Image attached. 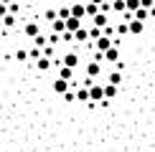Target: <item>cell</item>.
<instances>
[{"mask_svg":"<svg viewBox=\"0 0 155 152\" xmlns=\"http://www.w3.org/2000/svg\"><path fill=\"white\" fill-rule=\"evenodd\" d=\"M89 97H92V104H102V106L109 104V101L104 99V84H94V86H89Z\"/></svg>","mask_w":155,"mask_h":152,"instance_id":"6da1fadb","label":"cell"},{"mask_svg":"<svg viewBox=\"0 0 155 152\" xmlns=\"http://www.w3.org/2000/svg\"><path fill=\"white\" fill-rule=\"evenodd\" d=\"M23 36L25 38H38V36H41V25H38L36 21H28L23 25Z\"/></svg>","mask_w":155,"mask_h":152,"instance_id":"7a4b0ae2","label":"cell"},{"mask_svg":"<svg viewBox=\"0 0 155 152\" xmlns=\"http://www.w3.org/2000/svg\"><path fill=\"white\" fill-rule=\"evenodd\" d=\"M61 66L76 68V66H79V53H74V51H69V53H64V56H61Z\"/></svg>","mask_w":155,"mask_h":152,"instance_id":"3957f363","label":"cell"},{"mask_svg":"<svg viewBox=\"0 0 155 152\" xmlns=\"http://www.w3.org/2000/svg\"><path fill=\"white\" fill-rule=\"evenodd\" d=\"M114 46V38H107V36H102L99 41H94V48L99 51V53H104V51H109Z\"/></svg>","mask_w":155,"mask_h":152,"instance_id":"277c9868","label":"cell"},{"mask_svg":"<svg viewBox=\"0 0 155 152\" xmlns=\"http://www.w3.org/2000/svg\"><path fill=\"white\" fill-rule=\"evenodd\" d=\"M84 71H87V76H89V79H97V76L102 74V63H99V61H89Z\"/></svg>","mask_w":155,"mask_h":152,"instance_id":"5b68a950","label":"cell"},{"mask_svg":"<svg viewBox=\"0 0 155 152\" xmlns=\"http://www.w3.org/2000/svg\"><path fill=\"white\" fill-rule=\"evenodd\" d=\"M127 28H130V33H132V36H140V33L145 30V23H143V21H135V18H130Z\"/></svg>","mask_w":155,"mask_h":152,"instance_id":"8992f818","label":"cell"},{"mask_svg":"<svg viewBox=\"0 0 155 152\" xmlns=\"http://www.w3.org/2000/svg\"><path fill=\"white\" fill-rule=\"evenodd\" d=\"M71 15L84 21V15H87V3H71Z\"/></svg>","mask_w":155,"mask_h":152,"instance_id":"52a82bcc","label":"cell"},{"mask_svg":"<svg viewBox=\"0 0 155 152\" xmlns=\"http://www.w3.org/2000/svg\"><path fill=\"white\" fill-rule=\"evenodd\" d=\"M104 61H109V63H117V61H120V46H112L109 51H104Z\"/></svg>","mask_w":155,"mask_h":152,"instance_id":"ba28073f","label":"cell"},{"mask_svg":"<svg viewBox=\"0 0 155 152\" xmlns=\"http://www.w3.org/2000/svg\"><path fill=\"white\" fill-rule=\"evenodd\" d=\"M79 28H84V25H81V18H69V21H66V30H69V33H76V30H79Z\"/></svg>","mask_w":155,"mask_h":152,"instance_id":"9c48e42d","label":"cell"},{"mask_svg":"<svg viewBox=\"0 0 155 152\" xmlns=\"http://www.w3.org/2000/svg\"><path fill=\"white\" fill-rule=\"evenodd\" d=\"M74 71H76V68H69V66H59V79H64V81H71V79H74Z\"/></svg>","mask_w":155,"mask_h":152,"instance_id":"30bf717a","label":"cell"},{"mask_svg":"<svg viewBox=\"0 0 155 152\" xmlns=\"http://www.w3.org/2000/svg\"><path fill=\"white\" fill-rule=\"evenodd\" d=\"M36 66H38V71H48V68L54 66V61H51L48 56H41V59L36 61Z\"/></svg>","mask_w":155,"mask_h":152,"instance_id":"8fae6325","label":"cell"},{"mask_svg":"<svg viewBox=\"0 0 155 152\" xmlns=\"http://www.w3.org/2000/svg\"><path fill=\"white\" fill-rule=\"evenodd\" d=\"M54 91H56V94H66V91H69V81L56 79V81H54Z\"/></svg>","mask_w":155,"mask_h":152,"instance_id":"7c38bea8","label":"cell"},{"mask_svg":"<svg viewBox=\"0 0 155 152\" xmlns=\"http://www.w3.org/2000/svg\"><path fill=\"white\" fill-rule=\"evenodd\" d=\"M92 21H94V25H97V28H107V25H109V18L104 15V13H99V15H94Z\"/></svg>","mask_w":155,"mask_h":152,"instance_id":"4fadbf2b","label":"cell"},{"mask_svg":"<svg viewBox=\"0 0 155 152\" xmlns=\"http://www.w3.org/2000/svg\"><path fill=\"white\" fill-rule=\"evenodd\" d=\"M76 101H92V97H89V89H87V86H79V89H76Z\"/></svg>","mask_w":155,"mask_h":152,"instance_id":"5bb4252c","label":"cell"},{"mask_svg":"<svg viewBox=\"0 0 155 152\" xmlns=\"http://www.w3.org/2000/svg\"><path fill=\"white\" fill-rule=\"evenodd\" d=\"M74 41L76 43H84V41H89V28H79L74 33Z\"/></svg>","mask_w":155,"mask_h":152,"instance_id":"9a60e30c","label":"cell"},{"mask_svg":"<svg viewBox=\"0 0 155 152\" xmlns=\"http://www.w3.org/2000/svg\"><path fill=\"white\" fill-rule=\"evenodd\" d=\"M104 84H114V86H120V84H122V74H120V71H112V74L107 76Z\"/></svg>","mask_w":155,"mask_h":152,"instance_id":"2e32d148","label":"cell"},{"mask_svg":"<svg viewBox=\"0 0 155 152\" xmlns=\"http://www.w3.org/2000/svg\"><path fill=\"white\" fill-rule=\"evenodd\" d=\"M117 97V86L114 84H104V99L109 101V99H114Z\"/></svg>","mask_w":155,"mask_h":152,"instance_id":"e0dca14e","label":"cell"},{"mask_svg":"<svg viewBox=\"0 0 155 152\" xmlns=\"http://www.w3.org/2000/svg\"><path fill=\"white\" fill-rule=\"evenodd\" d=\"M132 18H135V21H143V23H145L147 18H150V10H145V8H140V10H135V15H132Z\"/></svg>","mask_w":155,"mask_h":152,"instance_id":"ac0fdd59","label":"cell"},{"mask_svg":"<svg viewBox=\"0 0 155 152\" xmlns=\"http://www.w3.org/2000/svg\"><path fill=\"white\" fill-rule=\"evenodd\" d=\"M99 13H102V8H99V5H94V3H87V15H89V18L99 15Z\"/></svg>","mask_w":155,"mask_h":152,"instance_id":"d6986e66","label":"cell"},{"mask_svg":"<svg viewBox=\"0 0 155 152\" xmlns=\"http://www.w3.org/2000/svg\"><path fill=\"white\" fill-rule=\"evenodd\" d=\"M125 5H127V10H130V13H135V10L143 8V3H140V0H125Z\"/></svg>","mask_w":155,"mask_h":152,"instance_id":"ffe728a7","label":"cell"},{"mask_svg":"<svg viewBox=\"0 0 155 152\" xmlns=\"http://www.w3.org/2000/svg\"><path fill=\"white\" fill-rule=\"evenodd\" d=\"M59 18L61 21H69V18H71V8H69V5H61L59 8Z\"/></svg>","mask_w":155,"mask_h":152,"instance_id":"44dd1931","label":"cell"},{"mask_svg":"<svg viewBox=\"0 0 155 152\" xmlns=\"http://www.w3.org/2000/svg\"><path fill=\"white\" fill-rule=\"evenodd\" d=\"M0 23H3L5 28H13V25L18 23V18H15V15H10V13H8V15H5V18H3V21H0Z\"/></svg>","mask_w":155,"mask_h":152,"instance_id":"7402d4cb","label":"cell"},{"mask_svg":"<svg viewBox=\"0 0 155 152\" xmlns=\"http://www.w3.org/2000/svg\"><path fill=\"white\" fill-rule=\"evenodd\" d=\"M31 59V56H28V51H25V48H18L15 51V61H28Z\"/></svg>","mask_w":155,"mask_h":152,"instance_id":"603a6c76","label":"cell"},{"mask_svg":"<svg viewBox=\"0 0 155 152\" xmlns=\"http://www.w3.org/2000/svg\"><path fill=\"white\" fill-rule=\"evenodd\" d=\"M112 10H117V13H125V10H127L125 0H114V3H112Z\"/></svg>","mask_w":155,"mask_h":152,"instance_id":"cb8c5ba5","label":"cell"},{"mask_svg":"<svg viewBox=\"0 0 155 152\" xmlns=\"http://www.w3.org/2000/svg\"><path fill=\"white\" fill-rule=\"evenodd\" d=\"M8 10H10V15H18V13H21V5H18V0L8 5Z\"/></svg>","mask_w":155,"mask_h":152,"instance_id":"d4e9b609","label":"cell"},{"mask_svg":"<svg viewBox=\"0 0 155 152\" xmlns=\"http://www.w3.org/2000/svg\"><path fill=\"white\" fill-rule=\"evenodd\" d=\"M130 33V28H127V23H120L117 25V36H127Z\"/></svg>","mask_w":155,"mask_h":152,"instance_id":"484cf974","label":"cell"},{"mask_svg":"<svg viewBox=\"0 0 155 152\" xmlns=\"http://www.w3.org/2000/svg\"><path fill=\"white\" fill-rule=\"evenodd\" d=\"M8 13H10V10H8V5H3V3H0V21H3V18L8 15Z\"/></svg>","mask_w":155,"mask_h":152,"instance_id":"4316f807","label":"cell"},{"mask_svg":"<svg viewBox=\"0 0 155 152\" xmlns=\"http://www.w3.org/2000/svg\"><path fill=\"white\" fill-rule=\"evenodd\" d=\"M140 3H143V8H145V10H150V8H155V5H153V0H140Z\"/></svg>","mask_w":155,"mask_h":152,"instance_id":"83f0119b","label":"cell"},{"mask_svg":"<svg viewBox=\"0 0 155 152\" xmlns=\"http://www.w3.org/2000/svg\"><path fill=\"white\" fill-rule=\"evenodd\" d=\"M64 99H66V101H74L76 94H74V91H66V94H64Z\"/></svg>","mask_w":155,"mask_h":152,"instance_id":"f1b7e54d","label":"cell"},{"mask_svg":"<svg viewBox=\"0 0 155 152\" xmlns=\"http://www.w3.org/2000/svg\"><path fill=\"white\" fill-rule=\"evenodd\" d=\"M89 3H94V5H102V3H107V0H89Z\"/></svg>","mask_w":155,"mask_h":152,"instance_id":"f546056e","label":"cell"},{"mask_svg":"<svg viewBox=\"0 0 155 152\" xmlns=\"http://www.w3.org/2000/svg\"><path fill=\"white\" fill-rule=\"evenodd\" d=\"M0 3H3V5H10V3H15V0H0Z\"/></svg>","mask_w":155,"mask_h":152,"instance_id":"4dcf8cb0","label":"cell"}]
</instances>
